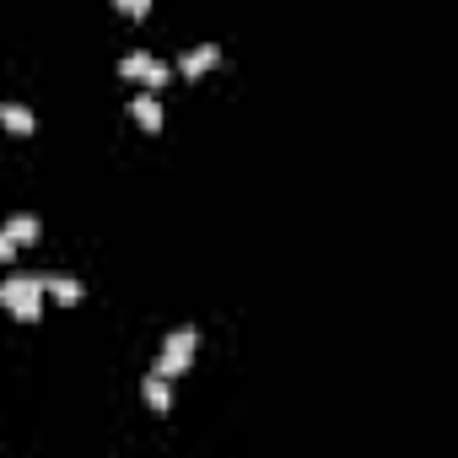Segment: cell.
<instances>
[{"label":"cell","instance_id":"6da1fadb","mask_svg":"<svg viewBox=\"0 0 458 458\" xmlns=\"http://www.w3.org/2000/svg\"><path fill=\"white\" fill-rule=\"evenodd\" d=\"M44 281H38V270H12L6 281H0V308H6L12 318H22V324H38L44 318Z\"/></svg>","mask_w":458,"mask_h":458},{"label":"cell","instance_id":"7a4b0ae2","mask_svg":"<svg viewBox=\"0 0 458 458\" xmlns=\"http://www.w3.org/2000/svg\"><path fill=\"white\" fill-rule=\"evenodd\" d=\"M194 356H199V329L194 324H178L167 340H162V351H157V367H151V377H162V383H173V377H183L189 367H194Z\"/></svg>","mask_w":458,"mask_h":458},{"label":"cell","instance_id":"3957f363","mask_svg":"<svg viewBox=\"0 0 458 458\" xmlns=\"http://www.w3.org/2000/svg\"><path fill=\"white\" fill-rule=\"evenodd\" d=\"M119 76H130V81H140V92H157L167 76H173V65L162 60V55H151V49H130L124 60H119Z\"/></svg>","mask_w":458,"mask_h":458},{"label":"cell","instance_id":"277c9868","mask_svg":"<svg viewBox=\"0 0 458 458\" xmlns=\"http://www.w3.org/2000/svg\"><path fill=\"white\" fill-rule=\"evenodd\" d=\"M221 65V44H189L183 55H178V71L183 76H205V71H216Z\"/></svg>","mask_w":458,"mask_h":458},{"label":"cell","instance_id":"5b68a950","mask_svg":"<svg viewBox=\"0 0 458 458\" xmlns=\"http://www.w3.org/2000/svg\"><path fill=\"white\" fill-rule=\"evenodd\" d=\"M38 281H44V297H55V302H81V297H87V286H81L76 276H60V270H38Z\"/></svg>","mask_w":458,"mask_h":458},{"label":"cell","instance_id":"8992f818","mask_svg":"<svg viewBox=\"0 0 458 458\" xmlns=\"http://www.w3.org/2000/svg\"><path fill=\"white\" fill-rule=\"evenodd\" d=\"M0 233H6L17 249H22V243L33 249V243L44 238V221H38V216H28V210H17V216H6V226H0Z\"/></svg>","mask_w":458,"mask_h":458},{"label":"cell","instance_id":"52a82bcc","mask_svg":"<svg viewBox=\"0 0 458 458\" xmlns=\"http://www.w3.org/2000/svg\"><path fill=\"white\" fill-rule=\"evenodd\" d=\"M130 119L157 135V130H162V98H157V92H135V98H130Z\"/></svg>","mask_w":458,"mask_h":458},{"label":"cell","instance_id":"ba28073f","mask_svg":"<svg viewBox=\"0 0 458 458\" xmlns=\"http://www.w3.org/2000/svg\"><path fill=\"white\" fill-rule=\"evenodd\" d=\"M0 124H6L12 135H33V130H38V114H33L28 103H17V98H6V103H0Z\"/></svg>","mask_w":458,"mask_h":458},{"label":"cell","instance_id":"9c48e42d","mask_svg":"<svg viewBox=\"0 0 458 458\" xmlns=\"http://www.w3.org/2000/svg\"><path fill=\"white\" fill-rule=\"evenodd\" d=\"M140 399H146L157 415H167V410H173V383H162V377L146 372V377H140Z\"/></svg>","mask_w":458,"mask_h":458},{"label":"cell","instance_id":"30bf717a","mask_svg":"<svg viewBox=\"0 0 458 458\" xmlns=\"http://www.w3.org/2000/svg\"><path fill=\"white\" fill-rule=\"evenodd\" d=\"M114 12H124V17H146L151 6H146V0H114Z\"/></svg>","mask_w":458,"mask_h":458},{"label":"cell","instance_id":"8fae6325","mask_svg":"<svg viewBox=\"0 0 458 458\" xmlns=\"http://www.w3.org/2000/svg\"><path fill=\"white\" fill-rule=\"evenodd\" d=\"M0 259H17V243H12L6 233H0Z\"/></svg>","mask_w":458,"mask_h":458}]
</instances>
